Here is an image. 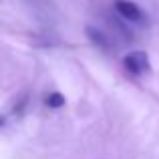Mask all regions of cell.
<instances>
[{
  "label": "cell",
  "instance_id": "obj_1",
  "mask_svg": "<svg viewBox=\"0 0 159 159\" xmlns=\"http://www.w3.org/2000/svg\"><path fill=\"white\" fill-rule=\"evenodd\" d=\"M123 65H125V69L131 75H135V77L149 73V69H151V66H149V57H147V52H143V51L129 52L127 57L123 58Z\"/></svg>",
  "mask_w": 159,
  "mask_h": 159
},
{
  "label": "cell",
  "instance_id": "obj_4",
  "mask_svg": "<svg viewBox=\"0 0 159 159\" xmlns=\"http://www.w3.org/2000/svg\"><path fill=\"white\" fill-rule=\"evenodd\" d=\"M44 103H47V107H51V109H61L65 105V97H62L61 93H51L47 99H44Z\"/></svg>",
  "mask_w": 159,
  "mask_h": 159
},
{
  "label": "cell",
  "instance_id": "obj_3",
  "mask_svg": "<svg viewBox=\"0 0 159 159\" xmlns=\"http://www.w3.org/2000/svg\"><path fill=\"white\" fill-rule=\"evenodd\" d=\"M87 36H89L97 47H101L103 51H111V43H109L107 34L103 30H99V28H95V26H87Z\"/></svg>",
  "mask_w": 159,
  "mask_h": 159
},
{
  "label": "cell",
  "instance_id": "obj_2",
  "mask_svg": "<svg viewBox=\"0 0 159 159\" xmlns=\"http://www.w3.org/2000/svg\"><path fill=\"white\" fill-rule=\"evenodd\" d=\"M115 10L119 12L123 18L131 20V22H141V24L147 22V18H145V12L141 10L137 4L129 2V0H115Z\"/></svg>",
  "mask_w": 159,
  "mask_h": 159
},
{
  "label": "cell",
  "instance_id": "obj_5",
  "mask_svg": "<svg viewBox=\"0 0 159 159\" xmlns=\"http://www.w3.org/2000/svg\"><path fill=\"white\" fill-rule=\"evenodd\" d=\"M2 125H4V117L0 115V127H2Z\"/></svg>",
  "mask_w": 159,
  "mask_h": 159
}]
</instances>
